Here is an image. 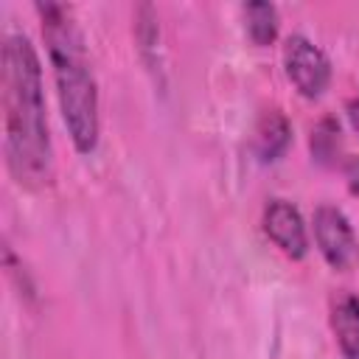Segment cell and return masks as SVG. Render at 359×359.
<instances>
[{
    "mask_svg": "<svg viewBox=\"0 0 359 359\" xmlns=\"http://www.w3.org/2000/svg\"><path fill=\"white\" fill-rule=\"evenodd\" d=\"M34 8L39 14L42 39L50 59L56 101L67 137L79 154H93L101 135V109H98V81L87 53V39L70 6L45 0L36 3Z\"/></svg>",
    "mask_w": 359,
    "mask_h": 359,
    "instance_id": "cell-2",
    "label": "cell"
},
{
    "mask_svg": "<svg viewBox=\"0 0 359 359\" xmlns=\"http://www.w3.org/2000/svg\"><path fill=\"white\" fill-rule=\"evenodd\" d=\"M345 115H348V123L353 126V132H359V98L345 101Z\"/></svg>",
    "mask_w": 359,
    "mask_h": 359,
    "instance_id": "cell-11",
    "label": "cell"
},
{
    "mask_svg": "<svg viewBox=\"0 0 359 359\" xmlns=\"http://www.w3.org/2000/svg\"><path fill=\"white\" fill-rule=\"evenodd\" d=\"M328 320L342 359H359V294L337 292L331 297Z\"/></svg>",
    "mask_w": 359,
    "mask_h": 359,
    "instance_id": "cell-6",
    "label": "cell"
},
{
    "mask_svg": "<svg viewBox=\"0 0 359 359\" xmlns=\"http://www.w3.org/2000/svg\"><path fill=\"white\" fill-rule=\"evenodd\" d=\"M241 14H244V31L252 39V45L266 48V45H272L278 39L280 14H278V6L275 3H264V0L244 3L241 6Z\"/></svg>",
    "mask_w": 359,
    "mask_h": 359,
    "instance_id": "cell-8",
    "label": "cell"
},
{
    "mask_svg": "<svg viewBox=\"0 0 359 359\" xmlns=\"http://www.w3.org/2000/svg\"><path fill=\"white\" fill-rule=\"evenodd\" d=\"M292 143V123L289 118L280 112V109H264L258 123H255V132H252V154L261 160V163H275L286 154Z\"/></svg>",
    "mask_w": 359,
    "mask_h": 359,
    "instance_id": "cell-7",
    "label": "cell"
},
{
    "mask_svg": "<svg viewBox=\"0 0 359 359\" xmlns=\"http://www.w3.org/2000/svg\"><path fill=\"white\" fill-rule=\"evenodd\" d=\"M280 62H283V73L292 81V87L314 101L320 98L328 84H331V59L325 56V50L309 39L306 34H289L283 39V50H280Z\"/></svg>",
    "mask_w": 359,
    "mask_h": 359,
    "instance_id": "cell-3",
    "label": "cell"
},
{
    "mask_svg": "<svg viewBox=\"0 0 359 359\" xmlns=\"http://www.w3.org/2000/svg\"><path fill=\"white\" fill-rule=\"evenodd\" d=\"M311 233H314V244H317L323 261L331 269L348 272L359 264V238H356V230L342 208H337L331 202L317 205L314 216H311Z\"/></svg>",
    "mask_w": 359,
    "mask_h": 359,
    "instance_id": "cell-4",
    "label": "cell"
},
{
    "mask_svg": "<svg viewBox=\"0 0 359 359\" xmlns=\"http://www.w3.org/2000/svg\"><path fill=\"white\" fill-rule=\"evenodd\" d=\"M261 227L266 238L292 261H303L309 255V227L303 222V213L289 199L272 196L264 205Z\"/></svg>",
    "mask_w": 359,
    "mask_h": 359,
    "instance_id": "cell-5",
    "label": "cell"
},
{
    "mask_svg": "<svg viewBox=\"0 0 359 359\" xmlns=\"http://www.w3.org/2000/svg\"><path fill=\"white\" fill-rule=\"evenodd\" d=\"M309 149H311V160L320 165H334L339 160L342 151V126L334 115H323L309 135Z\"/></svg>",
    "mask_w": 359,
    "mask_h": 359,
    "instance_id": "cell-9",
    "label": "cell"
},
{
    "mask_svg": "<svg viewBox=\"0 0 359 359\" xmlns=\"http://www.w3.org/2000/svg\"><path fill=\"white\" fill-rule=\"evenodd\" d=\"M342 174H345V185L353 196H359V154H348L342 160Z\"/></svg>",
    "mask_w": 359,
    "mask_h": 359,
    "instance_id": "cell-10",
    "label": "cell"
},
{
    "mask_svg": "<svg viewBox=\"0 0 359 359\" xmlns=\"http://www.w3.org/2000/svg\"><path fill=\"white\" fill-rule=\"evenodd\" d=\"M0 65L6 168L17 185L36 191L53 180V140L48 126L42 62L31 36L8 31Z\"/></svg>",
    "mask_w": 359,
    "mask_h": 359,
    "instance_id": "cell-1",
    "label": "cell"
}]
</instances>
